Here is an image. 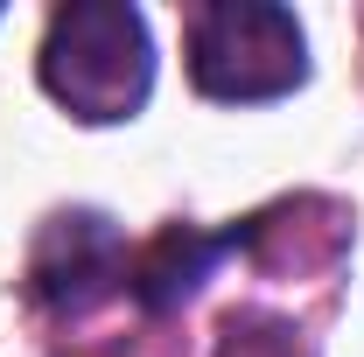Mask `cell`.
Here are the masks:
<instances>
[{
    "label": "cell",
    "mask_w": 364,
    "mask_h": 357,
    "mask_svg": "<svg viewBox=\"0 0 364 357\" xmlns=\"http://www.w3.org/2000/svg\"><path fill=\"white\" fill-rule=\"evenodd\" d=\"M225 357H301V343H294V329L245 315V322H231V329H225Z\"/></svg>",
    "instance_id": "cell-5"
},
{
    "label": "cell",
    "mask_w": 364,
    "mask_h": 357,
    "mask_svg": "<svg viewBox=\"0 0 364 357\" xmlns=\"http://www.w3.org/2000/svg\"><path fill=\"white\" fill-rule=\"evenodd\" d=\"M189 78L218 105H267L309 78L301 21L267 0H210L189 14Z\"/></svg>",
    "instance_id": "cell-2"
},
{
    "label": "cell",
    "mask_w": 364,
    "mask_h": 357,
    "mask_svg": "<svg viewBox=\"0 0 364 357\" xmlns=\"http://www.w3.org/2000/svg\"><path fill=\"white\" fill-rule=\"evenodd\" d=\"M28 280H36V302H43V309L77 315V309H91L112 280H127V245H119V231H112V224L91 218V211L49 218Z\"/></svg>",
    "instance_id": "cell-3"
},
{
    "label": "cell",
    "mask_w": 364,
    "mask_h": 357,
    "mask_svg": "<svg viewBox=\"0 0 364 357\" xmlns=\"http://www.w3.org/2000/svg\"><path fill=\"white\" fill-rule=\"evenodd\" d=\"M218 252H225V238H196V231L168 224L134 267H127V287H134V302H147V309H176L182 294H196V280L218 267Z\"/></svg>",
    "instance_id": "cell-4"
},
{
    "label": "cell",
    "mask_w": 364,
    "mask_h": 357,
    "mask_svg": "<svg viewBox=\"0 0 364 357\" xmlns=\"http://www.w3.org/2000/svg\"><path fill=\"white\" fill-rule=\"evenodd\" d=\"M43 91L85 127L134 119L154 91L147 21L119 0H70L49 14L43 36Z\"/></svg>",
    "instance_id": "cell-1"
}]
</instances>
